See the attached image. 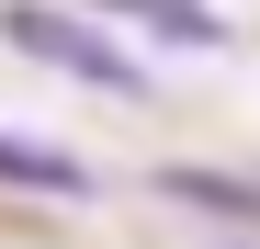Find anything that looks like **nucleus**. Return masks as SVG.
<instances>
[{"instance_id":"obj_3","label":"nucleus","mask_w":260,"mask_h":249,"mask_svg":"<svg viewBox=\"0 0 260 249\" xmlns=\"http://www.w3.org/2000/svg\"><path fill=\"white\" fill-rule=\"evenodd\" d=\"M0 181H23V193H57V204L102 193V181H91V159H68V147H46V136H12V124H0Z\"/></svg>"},{"instance_id":"obj_2","label":"nucleus","mask_w":260,"mask_h":249,"mask_svg":"<svg viewBox=\"0 0 260 249\" xmlns=\"http://www.w3.org/2000/svg\"><path fill=\"white\" fill-rule=\"evenodd\" d=\"M79 12H113V23H136V34H158V46H238V23L215 12V0H79Z\"/></svg>"},{"instance_id":"obj_4","label":"nucleus","mask_w":260,"mask_h":249,"mask_svg":"<svg viewBox=\"0 0 260 249\" xmlns=\"http://www.w3.org/2000/svg\"><path fill=\"white\" fill-rule=\"evenodd\" d=\"M170 204H204V215H226V227H260V181H226V170H158Z\"/></svg>"},{"instance_id":"obj_1","label":"nucleus","mask_w":260,"mask_h":249,"mask_svg":"<svg viewBox=\"0 0 260 249\" xmlns=\"http://www.w3.org/2000/svg\"><path fill=\"white\" fill-rule=\"evenodd\" d=\"M0 46L34 57V68H57V79H79V91H124V102L147 91V57H124L113 34H91L57 0H0Z\"/></svg>"}]
</instances>
